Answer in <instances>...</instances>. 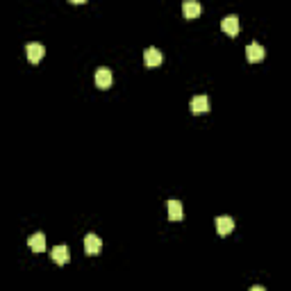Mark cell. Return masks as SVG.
<instances>
[{
	"label": "cell",
	"instance_id": "cell-3",
	"mask_svg": "<svg viewBox=\"0 0 291 291\" xmlns=\"http://www.w3.org/2000/svg\"><path fill=\"white\" fill-rule=\"evenodd\" d=\"M239 18H237L235 14H230V16H225L223 18V23H221V30L225 32L228 36H237L239 34Z\"/></svg>",
	"mask_w": 291,
	"mask_h": 291
},
{
	"label": "cell",
	"instance_id": "cell-7",
	"mask_svg": "<svg viewBox=\"0 0 291 291\" xmlns=\"http://www.w3.org/2000/svg\"><path fill=\"white\" fill-rule=\"evenodd\" d=\"M100 248H102V241L98 239L96 235H87V237H84V253H87V255H98V253H100Z\"/></svg>",
	"mask_w": 291,
	"mask_h": 291
},
{
	"label": "cell",
	"instance_id": "cell-9",
	"mask_svg": "<svg viewBox=\"0 0 291 291\" xmlns=\"http://www.w3.org/2000/svg\"><path fill=\"white\" fill-rule=\"evenodd\" d=\"M246 59L251 61V64L262 61L264 59V48H262L260 43H248V48H246Z\"/></svg>",
	"mask_w": 291,
	"mask_h": 291
},
{
	"label": "cell",
	"instance_id": "cell-11",
	"mask_svg": "<svg viewBox=\"0 0 291 291\" xmlns=\"http://www.w3.org/2000/svg\"><path fill=\"white\" fill-rule=\"evenodd\" d=\"M169 219L171 221H182L184 219V207L180 200H169Z\"/></svg>",
	"mask_w": 291,
	"mask_h": 291
},
{
	"label": "cell",
	"instance_id": "cell-10",
	"mask_svg": "<svg viewBox=\"0 0 291 291\" xmlns=\"http://www.w3.org/2000/svg\"><path fill=\"white\" fill-rule=\"evenodd\" d=\"M191 112L194 114H207L210 112V98L207 96H196L191 100Z\"/></svg>",
	"mask_w": 291,
	"mask_h": 291
},
{
	"label": "cell",
	"instance_id": "cell-1",
	"mask_svg": "<svg viewBox=\"0 0 291 291\" xmlns=\"http://www.w3.org/2000/svg\"><path fill=\"white\" fill-rule=\"evenodd\" d=\"M25 55H27V61H30V64H39V61L43 59V55H46V48L34 41V43H27Z\"/></svg>",
	"mask_w": 291,
	"mask_h": 291
},
{
	"label": "cell",
	"instance_id": "cell-4",
	"mask_svg": "<svg viewBox=\"0 0 291 291\" xmlns=\"http://www.w3.org/2000/svg\"><path fill=\"white\" fill-rule=\"evenodd\" d=\"M182 14H184V18L194 20V18H198V16L203 14V5L196 2V0H187V2H182Z\"/></svg>",
	"mask_w": 291,
	"mask_h": 291
},
{
	"label": "cell",
	"instance_id": "cell-12",
	"mask_svg": "<svg viewBox=\"0 0 291 291\" xmlns=\"http://www.w3.org/2000/svg\"><path fill=\"white\" fill-rule=\"evenodd\" d=\"M27 246H30L34 253H43L46 251V237L41 235V232H36V235H32L30 239H27Z\"/></svg>",
	"mask_w": 291,
	"mask_h": 291
},
{
	"label": "cell",
	"instance_id": "cell-8",
	"mask_svg": "<svg viewBox=\"0 0 291 291\" xmlns=\"http://www.w3.org/2000/svg\"><path fill=\"white\" fill-rule=\"evenodd\" d=\"M50 257H52V262H55V264H68V260H71L68 248L64 244L55 246V248H52V253H50Z\"/></svg>",
	"mask_w": 291,
	"mask_h": 291
},
{
	"label": "cell",
	"instance_id": "cell-2",
	"mask_svg": "<svg viewBox=\"0 0 291 291\" xmlns=\"http://www.w3.org/2000/svg\"><path fill=\"white\" fill-rule=\"evenodd\" d=\"M214 225H216L219 237H228L232 230H235V219H230V216H216Z\"/></svg>",
	"mask_w": 291,
	"mask_h": 291
},
{
	"label": "cell",
	"instance_id": "cell-13",
	"mask_svg": "<svg viewBox=\"0 0 291 291\" xmlns=\"http://www.w3.org/2000/svg\"><path fill=\"white\" fill-rule=\"evenodd\" d=\"M68 2H73V5H82V2H87V0H68Z\"/></svg>",
	"mask_w": 291,
	"mask_h": 291
},
{
	"label": "cell",
	"instance_id": "cell-6",
	"mask_svg": "<svg viewBox=\"0 0 291 291\" xmlns=\"http://www.w3.org/2000/svg\"><path fill=\"white\" fill-rule=\"evenodd\" d=\"M112 82H114V75H112V71L109 68H98L96 71V87H100V89H109L112 87Z\"/></svg>",
	"mask_w": 291,
	"mask_h": 291
},
{
	"label": "cell",
	"instance_id": "cell-5",
	"mask_svg": "<svg viewBox=\"0 0 291 291\" xmlns=\"http://www.w3.org/2000/svg\"><path fill=\"white\" fill-rule=\"evenodd\" d=\"M143 61H146V66L148 68H155L164 61V55L157 50V48H146V52H143Z\"/></svg>",
	"mask_w": 291,
	"mask_h": 291
}]
</instances>
